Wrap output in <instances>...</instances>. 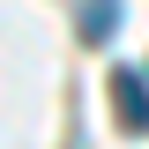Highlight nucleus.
Returning <instances> with one entry per match:
<instances>
[{
    "instance_id": "f257e3e1",
    "label": "nucleus",
    "mask_w": 149,
    "mask_h": 149,
    "mask_svg": "<svg viewBox=\"0 0 149 149\" xmlns=\"http://www.w3.org/2000/svg\"><path fill=\"white\" fill-rule=\"evenodd\" d=\"M112 112L127 134H149V74L142 67H112Z\"/></svg>"
},
{
    "instance_id": "f03ea898",
    "label": "nucleus",
    "mask_w": 149,
    "mask_h": 149,
    "mask_svg": "<svg viewBox=\"0 0 149 149\" xmlns=\"http://www.w3.org/2000/svg\"><path fill=\"white\" fill-rule=\"evenodd\" d=\"M119 15H127V0H82V8H74V37H82V45H112Z\"/></svg>"
}]
</instances>
